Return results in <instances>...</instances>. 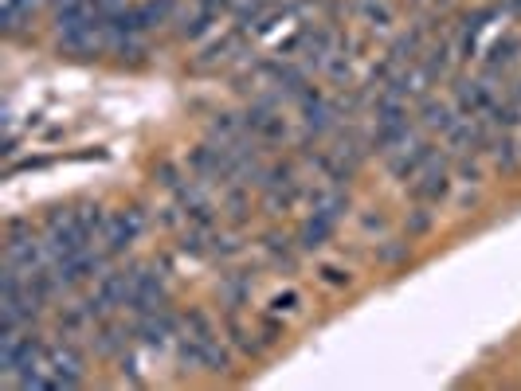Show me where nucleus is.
Instances as JSON below:
<instances>
[{
	"instance_id": "f257e3e1",
	"label": "nucleus",
	"mask_w": 521,
	"mask_h": 391,
	"mask_svg": "<svg viewBox=\"0 0 521 391\" xmlns=\"http://www.w3.org/2000/svg\"><path fill=\"white\" fill-rule=\"evenodd\" d=\"M142 231H145V212L142 208H122V212H114L110 223H106L98 251H106V255L114 259V255L130 251V247L138 243V235H142Z\"/></svg>"
},
{
	"instance_id": "f03ea898",
	"label": "nucleus",
	"mask_w": 521,
	"mask_h": 391,
	"mask_svg": "<svg viewBox=\"0 0 521 391\" xmlns=\"http://www.w3.org/2000/svg\"><path fill=\"white\" fill-rule=\"evenodd\" d=\"M416 176L420 180L412 184V192H416L420 204H439L451 192V165H447V157H431Z\"/></svg>"
},
{
	"instance_id": "7ed1b4c3",
	"label": "nucleus",
	"mask_w": 521,
	"mask_h": 391,
	"mask_svg": "<svg viewBox=\"0 0 521 391\" xmlns=\"http://www.w3.org/2000/svg\"><path fill=\"white\" fill-rule=\"evenodd\" d=\"M51 388H79L83 384V356L75 352V341L51 348Z\"/></svg>"
},
{
	"instance_id": "20e7f679",
	"label": "nucleus",
	"mask_w": 521,
	"mask_h": 391,
	"mask_svg": "<svg viewBox=\"0 0 521 391\" xmlns=\"http://www.w3.org/2000/svg\"><path fill=\"white\" fill-rule=\"evenodd\" d=\"M435 157V145L431 141H408V145H400L396 153H388V169H392V176H400V180H408V176H416L420 169H424L427 161Z\"/></svg>"
},
{
	"instance_id": "39448f33",
	"label": "nucleus",
	"mask_w": 521,
	"mask_h": 391,
	"mask_svg": "<svg viewBox=\"0 0 521 391\" xmlns=\"http://www.w3.org/2000/svg\"><path fill=\"white\" fill-rule=\"evenodd\" d=\"M455 110L467 114V118H490L494 122V114H498L494 90L486 87V83H459V90H455Z\"/></svg>"
},
{
	"instance_id": "423d86ee",
	"label": "nucleus",
	"mask_w": 521,
	"mask_h": 391,
	"mask_svg": "<svg viewBox=\"0 0 521 391\" xmlns=\"http://www.w3.org/2000/svg\"><path fill=\"white\" fill-rule=\"evenodd\" d=\"M212 20H216V12H212L204 0H189V4H185V8H177V16H173V24H177V32H181L185 40L204 36V32L212 28Z\"/></svg>"
},
{
	"instance_id": "0eeeda50",
	"label": "nucleus",
	"mask_w": 521,
	"mask_h": 391,
	"mask_svg": "<svg viewBox=\"0 0 521 391\" xmlns=\"http://www.w3.org/2000/svg\"><path fill=\"white\" fill-rule=\"evenodd\" d=\"M333 223L337 219L322 216V212H310L306 223H302V231H298V247H306V251H318L326 239L333 235Z\"/></svg>"
},
{
	"instance_id": "6e6552de",
	"label": "nucleus",
	"mask_w": 521,
	"mask_h": 391,
	"mask_svg": "<svg viewBox=\"0 0 521 391\" xmlns=\"http://www.w3.org/2000/svg\"><path fill=\"white\" fill-rule=\"evenodd\" d=\"M420 122H424V130L443 133V137H447V130L459 122V110H451L447 102H435V98H427L424 110H420Z\"/></svg>"
},
{
	"instance_id": "1a4fd4ad",
	"label": "nucleus",
	"mask_w": 521,
	"mask_h": 391,
	"mask_svg": "<svg viewBox=\"0 0 521 391\" xmlns=\"http://www.w3.org/2000/svg\"><path fill=\"white\" fill-rule=\"evenodd\" d=\"M130 345V329L126 325H102L95 333V352L98 356H118Z\"/></svg>"
},
{
	"instance_id": "9d476101",
	"label": "nucleus",
	"mask_w": 521,
	"mask_h": 391,
	"mask_svg": "<svg viewBox=\"0 0 521 391\" xmlns=\"http://www.w3.org/2000/svg\"><path fill=\"white\" fill-rule=\"evenodd\" d=\"M91 321H95V317L87 313V305H67V309L59 313V333H63V341H79Z\"/></svg>"
},
{
	"instance_id": "9b49d317",
	"label": "nucleus",
	"mask_w": 521,
	"mask_h": 391,
	"mask_svg": "<svg viewBox=\"0 0 521 391\" xmlns=\"http://www.w3.org/2000/svg\"><path fill=\"white\" fill-rule=\"evenodd\" d=\"M514 51H518V40H514V36H510V40H498V44L490 47V67L510 63V59H514Z\"/></svg>"
},
{
	"instance_id": "f8f14e48",
	"label": "nucleus",
	"mask_w": 521,
	"mask_h": 391,
	"mask_svg": "<svg viewBox=\"0 0 521 391\" xmlns=\"http://www.w3.org/2000/svg\"><path fill=\"white\" fill-rule=\"evenodd\" d=\"M427 227H431V212H427V204H424V208H416L412 219H408V235H424Z\"/></svg>"
},
{
	"instance_id": "ddd939ff",
	"label": "nucleus",
	"mask_w": 521,
	"mask_h": 391,
	"mask_svg": "<svg viewBox=\"0 0 521 391\" xmlns=\"http://www.w3.org/2000/svg\"><path fill=\"white\" fill-rule=\"evenodd\" d=\"M322 282H326V286H349V270H341V266H322Z\"/></svg>"
},
{
	"instance_id": "4468645a",
	"label": "nucleus",
	"mask_w": 521,
	"mask_h": 391,
	"mask_svg": "<svg viewBox=\"0 0 521 391\" xmlns=\"http://www.w3.org/2000/svg\"><path fill=\"white\" fill-rule=\"evenodd\" d=\"M404 255H408V243H388V247L380 251V262H388V266H392V262H400Z\"/></svg>"
},
{
	"instance_id": "2eb2a0df",
	"label": "nucleus",
	"mask_w": 521,
	"mask_h": 391,
	"mask_svg": "<svg viewBox=\"0 0 521 391\" xmlns=\"http://www.w3.org/2000/svg\"><path fill=\"white\" fill-rule=\"evenodd\" d=\"M294 305H298V294H283V298H275V313H294Z\"/></svg>"
}]
</instances>
